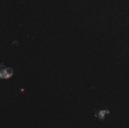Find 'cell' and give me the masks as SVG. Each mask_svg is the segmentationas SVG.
Returning <instances> with one entry per match:
<instances>
[{"label":"cell","instance_id":"1","mask_svg":"<svg viewBox=\"0 0 129 128\" xmlns=\"http://www.w3.org/2000/svg\"><path fill=\"white\" fill-rule=\"evenodd\" d=\"M106 113H108V111H101L100 112H98V114H96V116H98L99 118H101V119H102L104 117V115L106 114Z\"/></svg>","mask_w":129,"mask_h":128}]
</instances>
